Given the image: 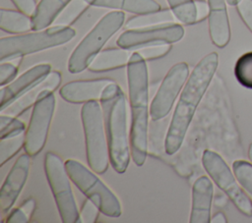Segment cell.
<instances>
[{
	"label": "cell",
	"instance_id": "1",
	"mask_svg": "<svg viewBox=\"0 0 252 223\" xmlns=\"http://www.w3.org/2000/svg\"><path fill=\"white\" fill-rule=\"evenodd\" d=\"M218 65V54L211 52L198 62L189 75L174 109L164 140L165 152L168 155L176 153L181 147L195 111L217 71Z\"/></svg>",
	"mask_w": 252,
	"mask_h": 223
},
{
	"label": "cell",
	"instance_id": "2",
	"mask_svg": "<svg viewBox=\"0 0 252 223\" xmlns=\"http://www.w3.org/2000/svg\"><path fill=\"white\" fill-rule=\"evenodd\" d=\"M129 102L131 108L130 148L137 166H143L148 155L149 79L146 60L134 51L127 65Z\"/></svg>",
	"mask_w": 252,
	"mask_h": 223
},
{
	"label": "cell",
	"instance_id": "3",
	"mask_svg": "<svg viewBox=\"0 0 252 223\" xmlns=\"http://www.w3.org/2000/svg\"><path fill=\"white\" fill-rule=\"evenodd\" d=\"M99 101L103 111L110 163L117 173L122 174L128 168L131 155L126 96L113 82L104 88Z\"/></svg>",
	"mask_w": 252,
	"mask_h": 223
},
{
	"label": "cell",
	"instance_id": "4",
	"mask_svg": "<svg viewBox=\"0 0 252 223\" xmlns=\"http://www.w3.org/2000/svg\"><path fill=\"white\" fill-rule=\"evenodd\" d=\"M75 35L76 31L71 27L53 25L41 30H34V32L2 37L0 39V61H11L63 45Z\"/></svg>",
	"mask_w": 252,
	"mask_h": 223
},
{
	"label": "cell",
	"instance_id": "5",
	"mask_svg": "<svg viewBox=\"0 0 252 223\" xmlns=\"http://www.w3.org/2000/svg\"><path fill=\"white\" fill-rule=\"evenodd\" d=\"M123 11H111L105 14L85 35L71 53L68 60V71L78 74L89 68L94 58L101 51L104 44L124 25Z\"/></svg>",
	"mask_w": 252,
	"mask_h": 223
},
{
	"label": "cell",
	"instance_id": "6",
	"mask_svg": "<svg viewBox=\"0 0 252 223\" xmlns=\"http://www.w3.org/2000/svg\"><path fill=\"white\" fill-rule=\"evenodd\" d=\"M87 160L90 168L103 174L109 163V150L102 107L97 100L84 103L81 110Z\"/></svg>",
	"mask_w": 252,
	"mask_h": 223
},
{
	"label": "cell",
	"instance_id": "7",
	"mask_svg": "<svg viewBox=\"0 0 252 223\" xmlns=\"http://www.w3.org/2000/svg\"><path fill=\"white\" fill-rule=\"evenodd\" d=\"M65 167L74 185L92 200L99 211L108 217H119L122 206L115 194L83 163L75 159H67Z\"/></svg>",
	"mask_w": 252,
	"mask_h": 223
},
{
	"label": "cell",
	"instance_id": "8",
	"mask_svg": "<svg viewBox=\"0 0 252 223\" xmlns=\"http://www.w3.org/2000/svg\"><path fill=\"white\" fill-rule=\"evenodd\" d=\"M44 171L62 222H78L80 211L77 207L65 162L56 153L49 151L44 157Z\"/></svg>",
	"mask_w": 252,
	"mask_h": 223
},
{
	"label": "cell",
	"instance_id": "9",
	"mask_svg": "<svg viewBox=\"0 0 252 223\" xmlns=\"http://www.w3.org/2000/svg\"><path fill=\"white\" fill-rule=\"evenodd\" d=\"M202 164L215 184L229 197L236 208L245 216H252V200L234 178L231 170L222 157L213 151L205 150Z\"/></svg>",
	"mask_w": 252,
	"mask_h": 223
},
{
	"label": "cell",
	"instance_id": "10",
	"mask_svg": "<svg viewBox=\"0 0 252 223\" xmlns=\"http://www.w3.org/2000/svg\"><path fill=\"white\" fill-rule=\"evenodd\" d=\"M56 98L53 92L43 96L32 106L30 123L25 133V151L31 156L39 153L47 139L49 127L55 110Z\"/></svg>",
	"mask_w": 252,
	"mask_h": 223
},
{
	"label": "cell",
	"instance_id": "11",
	"mask_svg": "<svg viewBox=\"0 0 252 223\" xmlns=\"http://www.w3.org/2000/svg\"><path fill=\"white\" fill-rule=\"evenodd\" d=\"M189 78V67L185 62L173 65L162 80L150 107L152 120L158 121L169 114L173 104Z\"/></svg>",
	"mask_w": 252,
	"mask_h": 223
},
{
	"label": "cell",
	"instance_id": "12",
	"mask_svg": "<svg viewBox=\"0 0 252 223\" xmlns=\"http://www.w3.org/2000/svg\"><path fill=\"white\" fill-rule=\"evenodd\" d=\"M183 35V27L173 23L151 28L127 29L119 35L116 44L119 47L132 50L153 44H172L181 40Z\"/></svg>",
	"mask_w": 252,
	"mask_h": 223
},
{
	"label": "cell",
	"instance_id": "13",
	"mask_svg": "<svg viewBox=\"0 0 252 223\" xmlns=\"http://www.w3.org/2000/svg\"><path fill=\"white\" fill-rule=\"evenodd\" d=\"M50 72L51 66L49 64H38L23 73L7 85L2 86L0 89V111H4L26 92L41 83Z\"/></svg>",
	"mask_w": 252,
	"mask_h": 223
},
{
	"label": "cell",
	"instance_id": "14",
	"mask_svg": "<svg viewBox=\"0 0 252 223\" xmlns=\"http://www.w3.org/2000/svg\"><path fill=\"white\" fill-rule=\"evenodd\" d=\"M31 166V155H20L9 171L0 190V208L2 213L11 210L27 182Z\"/></svg>",
	"mask_w": 252,
	"mask_h": 223
},
{
	"label": "cell",
	"instance_id": "15",
	"mask_svg": "<svg viewBox=\"0 0 252 223\" xmlns=\"http://www.w3.org/2000/svg\"><path fill=\"white\" fill-rule=\"evenodd\" d=\"M113 82L107 78L72 81L60 88L59 94L65 101L76 104L99 100L104 88Z\"/></svg>",
	"mask_w": 252,
	"mask_h": 223
},
{
	"label": "cell",
	"instance_id": "16",
	"mask_svg": "<svg viewBox=\"0 0 252 223\" xmlns=\"http://www.w3.org/2000/svg\"><path fill=\"white\" fill-rule=\"evenodd\" d=\"M61 84V74L59 71H51L49 75L38 84L33 86L18 100L8 106L1 113L18 117L33 106L43 96L53 92Z\"/></svg>",
	"mask_w": 252,
	"mask_h": 223
},
{
	"label": "cell",
	"instance_id": "17",
	"mask_svg": "<svg viewBox=\"0 0 252 223\" xmlns=\"http://www.w3.org/2000/svg\"><path fill=\"white\" fill-rule=\"evenodd\" d=\"M214 186L207 176L199 177L192 187V207L190 223H209Z\"/></svg>",
	"mask_w": 252,
	"mask_h": 223
},
{
	"label": "cell",
	"instance_id": "18",
	"mask_svg": "<svg viewBox=\"0 0 252 223\" xmlns=\"http://www.w3.org/2000/svg\"><path fill=\"white\" fill-rule=\"evenodd\" d=\"M210 8L209 32L212 42L222 48L230 40V27L226 11V0H207Z\"/></svg>",
	"mask_w": 252,
	"mask_h": 223
},
{
	"label": "cell",
	"instance_id": "19",
	"mask_svg": "<svg viewBox=\"0 0 252 223\" xmlns=\"http://www.w3.org/2000/svg\"><path fill=\"white\" fill-rule=\"evenodd\" d=\"M132 53L129 49L122 47L108 48L101 50L92 61L89 70L92 72H106L128 65Z\"/></svg>",
	"mask_w": 252,
	"mask_h": 223
},
{
	"label": "cell",
	"instance_id": "20",
	"mask_svg": "<svg viewBox=\"0 0 252 223\" xmlns=\"http://www.w3.org/2000/svg\"><path fill=\"white\" fill-rule=\"evenodd\" d=\"M90 5L100 8H108L117 11H126L140 15L157 12L160 5L155 0H86Z\"/></svg>",
	"mask_w": 252,
	"mask_h": 223
},
{
	"label": "cell",
	"instance_id": "21",
	"mask_svg": "<svg viewBox=\"0 0 252 223\" xmlns=\"http://www.w3.org/2000/svg\"><path fill=\"white\" fill-rule=\"evenodd\" d=\"M71 0H40L32 16V30H41L53 24L54 20Z\"/></svg>",
	"mask_w": 252,
	"mask_h": 223
},
{
	"label": "cell",
	"instance_id": "22",
	"mask_svg": "<svg viewBox=\"0 0 252 223\" xmlns=\"http://www.w3.org/2000/svg\"><path fill=\"white\" fill-rule=\"evenodd\" d=\"M176 17L174 16L171 9H160L157 12L140 14L130 18L125 23L126 29H135V28H144L157 27L161 25L173 24L176 21Z\"/></svg>",
	"mask_w": 252,
	"mask_h": 223
},
{
	"label": "cell",
	"instance_id": "23",
	"mask_svg": "<svg viewBox=\"0 0 252 223\" xmlns=\"http://www.w3.org/2000/svg\"><path fill=\"white\" fill-rule=\"evenodd\" d=\"M0 28L8 33H25L32 30V17L22 11L1 8Z\"/></svg>",
	"mask_w": 252,
	"mask_h": 223
},
{
	"label": "cell",
	"instance_id": "24",
	"mask_svg": "<svg viewBox=\"0 0 252 223\" xmlns=\"http://www.w3.org/2000/svg\"><path fill=\"white\" fill-rule=\"evenodd\" d=\"M90 4L86 0H71L68 5L54 20V26L70 27L89 8Z\"/></svg>",
	"mask_w": 252,
	"mask_h": 223
},
{
	"label": "cell",
	"instance_id": "25",
	"mask_svg": "<svg viewBox=\"0 0 252 223\" xmlns=\"http://www.w3.org/2000/svg\"><path fill=\"white\" fill-rule=\"evenodd\" d=\"M177 21L185 25L196 23V5L194 0H166Z\"/></svg>",
	"mask_w": 252,
	"mask_h": 223
},
{
	"label": "cell",
	"instance_id": "26",
	"mask_svg": "<svg viewBox=\"0 0 252 223\" xmlns=\"http://www.w3.org/2000/svg\"><path fill=\"white\" fill-rule=\"evenodd\" d=\"M234 76L241 85L252 88V51L242 54L237 59L234 66Z\"/></svg>",
	"mask_w": 252,
	"mask_h": 223
},
{
	"label": "cell",
	"instance_id": "27",
	"mask_svg": "<svg viewBox=\"0 0 252 223\" xmlns=\"http://www.w3.org/2000/svg\"><path fill=\"white\" fill-rule=\"evenodd\" d=\"M25 135L0 139V164L4 165L25 146Z\"/></svg>",
	"mask_w": 252,
	"mask_h": 223
},
{
	"label": "cell",
	"instance_id": "28",
	"mask_svg": "<svg viewBox=\"0 0 252 223\" xmlns=\"http://www.w3.org/2000/svg\"><path fill=\"white\" fill-rule=\"evenodd\" d=\"M24 122L17 119L15 116L1 113L0 115V139L19 136L26 132Z\"/></svg>",
	"mask_w": 252,
	"mask_h": 223
},
{
	"label": "cell",
	"instance_id": "29",
	"mask_svg": "<svg viewBox=\"0 0 252 223\" xmlns=\"http://www.w3.org/2000/svg\"><path fill=\"white\" fill-rule=\"evenodd\" d=\"M233 174L241 187L252 195V163L236 160L232 164Z\"/></svg>",
	"mask_w": 252,
	"mask_h": 223
},
{
	"label": "cell",
	"instance_id": "30",
	"mask_svg": "<svg viewBox=\"0 0 252 223\" xmlns=\"http://www.w3.org/2000/svg\"><path fill=\"white\" fill-rule=\"evenodd\" d=\"M171 44L170 43H162V44H153L141 47L137 49L136 51L146 60V61H152L156 59H159L164 57L169 53L171 50Z\"/></svg>",
	"mask_w": 252,
	"mask_h": 223
},
{
	"label": "cell",
	"instance_id": "31",
	"mask_svg": "<svg viewBox=\"0 0 252 223\" xmlns=\"http://www.w3.org/2000/svg\"><path fill=\"white\" fill-rule=\"evenodd\" d=\"M98 212L100 211L97 206L88 198L86 201H84L82 205L78 222L94 223L98 217Z\"/></svg>",
	"mask_w": 252,
	"mask_h": 223
},
{
	"label": "cell",
	"instance_id": "32",
	"mask_svg": "<svg viewBox=\"0 0 252 223\" xmlns=\"http://www.w3.org/2000/svg\"><path fill=\"white\" fill-rule=\"evenodd\" d=\"M18 75V67L11 62H1L0 64V85L13 82Z\"/></svg>",
	"mask_w": 252,
	"mask_h": 223
},
{
	"label": "cell",
	"instance_id": "33",
	"mask_svg": "<svg viewBox=\"0 0 252 223\" xmlns=\"http://www.w3.org/2000/svg\"><path fill=\"white\" fill-rule=\"evenodd\" d=\"M239 17L252 32V0H240L236 5Z\"/></svg>",
	"mask_w": 252,
	"mask_h": 223
},
{
	"label": "cell",
	"instance_id": "34",
	"mask_svg": "<svg viewBox=\"0 0 252 223\" xmlns=\"http://www.w3.org/2000/svg\"><path fill=\"white\" fill-rule=\"evenodd\" d=\"M11 1L20 11H22L23 13L31 17L34 13L37 5L35 0H11Z\"/></svg>",
	"mask_w": 252,
	"mask_h": 223
},
{
	"label": "cell",
	"instance_id": "35",
	"mask_svg": "<svg viewBox=\"0 0 252 223\" xmlns=\"http://www.w3.org/2000/svg\"><path fill=\"white\" fill-rule=\"evenodd\" d=\"M6 221L9 223H27L30 221V217L21 207H17L10 211Z\"/></svg>",
	"mask_w": 252,
	"mask_h": 223
},
{
	"label": "cell",
	"instance_id": "36",
	"mask_svg": "<svg viewBox=\"0 0 252 223\" xmlns=\"http://www.w3.org/2000/svg\"><path fill=\"white\" fill-rule=\"evenodd\" d=\"M196 5V23H200L209 17L210 8L208 1L204 0H194Z\"/></svg>",
	"mask_w": 252,
	"mask_h": 223
},
{
	"label": "cell",
	"instance_id": "37",
	"mask_svg": "<svg viewBox=\"0 0 252 223\" xmlns=\"http://www.w3.org/2000/svg\"><path fill=\"white\" fill-rule=\"evenodd\" d=\"M20 207H21V208L26 212V214L31 218L32 215V213H33V211H34V209H35V201H34L33 198L30 197V198H28L27 200H25V202H24Z\"/></svg>",
	"mask_w": 252,
	"mask_h": 223
},
{
	"label": "cell",
	"instance_id": "38",
	"mask_svg": "<svg viewBox=\"0 0 252 223\" xmlns=\"http://www.w3.org/2000/svg\"><path fill=\"white\" fill-rule=\"evenodd\" d=\"M226 218L225 215L222 212H217L213 217H211L212 223H226Z\"/></svg>",
	"mask_w": 252,
	"mask_h": 223
},
{
	"label": "cell",
	"instance_id": "39",
	"mask_svg": "<svg viewBox=\"0 0 252 223\" xmlns=\"http://www.w3.org/2000/svg\"><path fill=\"white\" fill-rule=\"evenodd\" d=\"M240 0H226V3L230 6H236Z\"/></svg>",
	"mask_w": 252,
	"mask_h": 223
},
{
	"label": "cell",
	"instance_id": "40",
	"mask_svg": "<svg viewBox=\"0 0 252 223\" xmlns=\"http://www.w3.org/2000/svg\"><path fill=\"white\" fill-rule=\"evenodd\" d=\"M248 157H249L250 161L252 162V143L249 144V148H248Z\"/></svg>",
	"mask_w": 252,
	"mask_h": 223
}]
</instances>
